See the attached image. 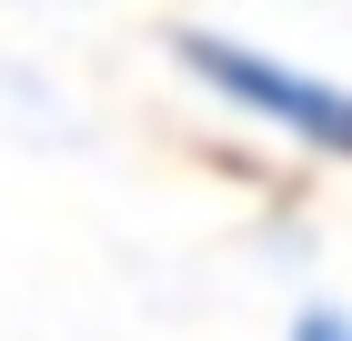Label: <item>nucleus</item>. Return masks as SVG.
<instances>
[{"instance_id": "obj_1", "label": "nucleus", "mask_w": 352, "mask_h": 341, "mask_svg": "<svg viewBox=\"0 0 352 341\" xmlns=\"http://www.w3.org/2000/svg\"><path fill=\"white\" fill-rule=\"evenodd\" d=\"M171 51H182V71L201 80L221 110H242V121L282 131L292 151L342 161V171H352V80H322V71H302V60H282V51L221 40V30H182Z\"/></svg>"}, {"instance_id": "obj_2", "label": "nucleus", "mask_w": 352, "mask_h": 341, "mask_svg": "<svg viewBox=\"0 0 352 341\" xmlns=\"http://www.w3.org/2000/svg\"><path fill=\"white\" fill-rule=\"evenodd\" d=\"M292 341H352V311H332V301H312V311L292 321Z\"/></svg>"}]
</instances>
